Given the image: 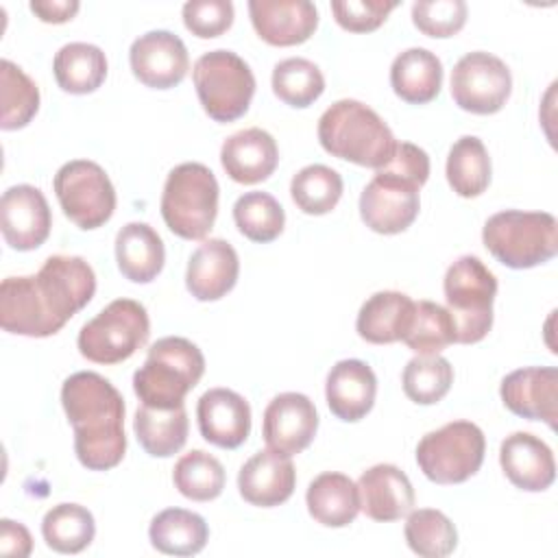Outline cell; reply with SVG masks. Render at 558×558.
<instances>
[{"label": "cell", "instance_id": "obj_1", "mask_svg": "<svg viewBox=\"0 0 558 558\" xmlns=\"http://www.w3.org/2000/svg\"><path fill=\"white\" fill-rule=\"evenodd\" d=\"M96 292V275L78 255H50L37 275L0 283V325L9 333L46 338L81 312Z\"/></svg>", "mask_w": 558, "mask_h": 558}, {"label": "cell", "instance_id": "obj_2", "mask_svg": "<svg viewBox=\"0 0 558 558\" xmlns=\"http://www.w3.org/2000/svg\"><path fill=\"white\" fill-rule=\"evenodd\" d=\"M61 405L74 427V451L89 471L118 466L126 451L124 399L109 379L78 371L61 386Z\"/></svg>", "mask_w": 558, "mask_h": 558}, {"label": "cell", "instance_id": "obj_3", "mask_svg": "<svg viewBox=\"0 0 558 558\" xmlns=\"http://www.w3.org/2000/svg\"><path fill=\"white\" fill-rule=\"evenodd\" d=\"M320 146L344 161L375 168L386 166L397 140L388 124L360 100H338L318 120Z\"/></svg>", "mask_w": 558, "mask_h": 558}, {"label": "cell", "instance_id": "obj_4", "mask_svg": "<svg viewBox=\"0 0 558 558\" xmlns=\"http://www.w3.org/2000/svg\"><path fill=\"white\" fill-rule=\"evenodd\" d=\"M205 357L201 349L181 336H166L150 344L146 362L133 375V390L144 405L177 408L201 381Z\"/></svg>", "mask_w": 558, "mask_h": 558}, {"label": "cell", "instance_id": "obj_5", "mask_svg": "<svg viewBox=\"0 0 558 558\" xmlns=\"http://www.w3.org/2000/svg\"><path fill=\"white\" fill-rule=\"evenodd\" d=\"M482 240L504 266L534 268L558 253V222L547 211L506 209L486 220Z\"/></svg>", "mask_w": 558, "mask_h": 558}, {"label": "cell", "instance_id": "obj_6", "mask_svg": "<svg viewBox=\"0 0 558 558\" xmlns=\"http://www.w3.org/2000/svg\"><path fill=\"white\" fill-rule=\"evenodd\" d=\"M218 216V181L214 172L185 161L170 170L161 192V218L183 240H203Z\"/></svg>", "mask_w": 558, "mask_h": 558}, {"label": "cell", "instance_id": "obj_7", "mask_svg": "<svg viewBox=\"0 0 558 558\" xmlns=\"http://www.w3.org/2000/svg\"><path fill=\"white\" fill-rule=\"evenodd\" d=\"M442 288L456 325V342H480L493 327L497 277L480 257L462 255L447 268Z\"/></svg>", "mask_w": 558, "mask_h": 558}, {"label": "cell", "instance_id": "obj_8", "mask_svg": "<svg viewBox=\"0 0 558 558\" xmlns=\"http://www.w3.org/2000/svg\"><path fill=\"white\" fill-rule=\"evenodd\" d=\"M194 87L205 113L216 122H233L248 111L255 76L248 63L231 50H211L196 59Z\"/></svg>", "mask_w": 558, "mask_h": 558}, {"label": "cell", "instance_id": "obj_9", "mask_svg": "<svg viewBox=\"0 0 558 558\" xmlns=\"http://www.w3.org/2000/svg\"><path fill=\"white\" fill-rule=\"evenodd\" d=\"M150 320L146 307L133 299H116L78 331V351L96 364H118L146 344Z\"/></svg>", "mask_w": 558, "mask_h": 558}, {"label": "cell", "instance_id": "obj_10", "mask_svg": "<svg viewBox=\"0 0 558 558\" xmlns=\"http://www.w3.org/2000/svg\"><path fill=\"white\" fill-rule=\"evenodd\" d=\"M486 440L471 421H451L421 438L416 462L434 484H462L475 475L484 462Z\"/></svg>", "mask_w": 558, "mask_h": 558}, {"label": "cell", "instance_id": "obj_11", "mask_svg": "<svg viewBox=\"0 0 558 558\" xmlns=\"http://www.w3.org/2000/svg\"><path fill=\"white\" fill-rule=\"evenodd\" d=\"M63 214L83 231L102 227L116 209V190L107 172L89 159L63 163L52 181Z\"/></svg>", "mask_w": 558, "mask_h": 558}, {"label": "cell", "instance_id": "obj_12", "mask_svg": "<svg viewBox=\"0 0 558 558\" xmlns=\"http://www.w3.org/2000/svg\"><path fill=\"white\" fill-rule=\"evenodd\" d=\"M512 92L508 65L490 52H466L451 70L453 102L477 116L497 113Z\"/></svg>", "mask_w": 558, "mask_h": 558}, {"label": "cell", "instance_id": "obj_13", "mask_svg": "<svg viewBox=\"0 0 558 558\" xmlns=\"http://www.w3.org/2000/svg\"><path fill=\"white\" fill-rule=\"evenodd\" d=\"M418 190L416 183L399 174L377 170L360 194V216L364 225L384 235L405 231L421 209Z\"/></svg>", "mask_w": 558, "mask_h": 558}, {"label": "cell", "instance_id": "obj_14", "mask_svg": "<svg viewBox=\"0 0 558 558\" xmlns=\"http://www.w3.org/2000/svg\"><path fill=\"white\" fill-rule=\"evenodd\" d=\"M129 63L135 78L153 89L179 85L190 70L187 48L181 37L170 31H148L140 35L131 44Z\"/></svg>", "mask_w": 558, "mask_h": 558}, {"label": "cell", "instance_id": "obj_15", "mask_svg": "<svg viewBox=\"0 0 558 558\" xmlns=\"http://www.w3.org/2000/svg\"><path fill=\"white\" fill-rule=\"evenodd\" d=\"M318 429V414L310 397L281 392L264 410L262 436L266 447L281 456H296L310 447Z\"/></svg>", "mask_w": 558, "mask_h": 558}, {"label": "cell", "instance_id": "obj_16", "mask_svg": "<svg viewBox=\"0 0 558 558\" xmlns=\"http://www.w3.org/2000/svg\"><path fill=\"white\" fill-rule=\"evenodd\" d=\"M52 214L46 196L35 185L9 187L0 198V229L4 242L15 251H33L46 242Z\"/></svg>", "mask_w": 558, "mask_h": 558}, {"label": "cell", "instance_id": "obj_17", "mask_svg": "<svg viewBox=\"0 0 558 558\" xmlns=\"http://www.w3.org/2000/svg\"><path fill=\"white\" fill-rule=\"evenodd\" d=\"M504 405L527 421H543L556 429L558 371L554 366H527L504 377L499 388Z\"/></svg>", "mask_w": 558, "mask_h": 558}, {"label": "cell", "instance_id": "obj_18", "mask_svg": "<svg viewBox=\"0 0 558 558\" xmlns=\"http://www.w3.org/2000/svg\"><path fill=\"white\" fill-rule=\"evenodd\" d=\"M248 15L255 33L270 46L303 44L318 26V11L310 0H251Z\"/></svg>", "mask_w": 558, "mask_h": 558}, {"label": "cell", "instance_id": "obj_19", "mask_svg": "<svg viewBox=\"0 0 558 558\" xmlns=\"http://www.w3.org/2000/svg\"><path fill=\"white\" fill-rule=\"evenodd\" d=\"M201 436L222 449H238L251 434L248 401L229 388L207 390L196 405Z\"/></svg>", "mask_w": 558, "mask_h": 558}, {"label": "cell", "instance_id": "obj_20", "mask_svg": "<svg viewBox=\"0 0 558 558\" xmlns=\"http://www.w3.org/2000/svg\"><path fill=\"white\" fill-rule=\"evenodd\" d=\"M499 464L506 477L527 493L547 490L556 480V462L549 445L530 432H514L504 438Z\"/></svg>", "mask_w": 558, "mask_h": 558}, {"label": "cell", "instance_id": "obj_21", "mask_svg": "<svg viewBox=\"0 0 558 558\" xmlns=\"http://www.w3.org/2000/svg\"><path fill=\"white\" fill-rule=\"evenodd\" d=\"M294 484L296 471L292 460L272 449L251 456L238 473L242 499L259 508H272L288 501L294 493Z\"/></svg>", "mask_w": 558, "mask_h": 558}, {"label": "cell", "instance_id": "obj_22", "mask_svg": "<svg viewBox=\"0 0 558 558\" xmlns=\"http://www.w3.org/2000/svg\"><path fill=\"white\" fill-rule=\"evenodd\" d=\"M238 275L235 248L222 238H209L190 255L185 286L196 301H218L233 290Z\"/></svg>", "mask_w": 558, "mask_h": 558}, {"label": "cell", "instance_id": "obj_23", "mask_svg": "<svg viewBox=\"0 0 558 558\" xmlns=\"http://www.w3.org/2000/svg\"><path fill=\"white\" fill-rule=\"evenodd\" d=\"M220 163L227 177L235 183H262L275 172L279 163V148L268 131L257 126L242 129L225 140L220 148Z\"/></svg>", "mask_w": 558, "mask_h": 558}, {"label": "cell", "instance_id": "obj_24", "mask_svg": "<svg viewBox=\"0 0 558 558\" xmlns=\"http://www.w3.org/2000/svg\"><path fill=\"white\" fill-rule=\"evenodd\" d=\"M377 395V377L362 360H340L331 366L325 384V397L331 414L344 423L364 418Z\"/></svg>", "mask_w": 558, "mask_h": 558}, {"label": "cell", "instance_id": "obj_25", "mask_svg": "<svg viewBox=\"0 0 558 558\" xmlns=\"http://www.w3.org/2000/svg\"><path fill=\"white\" fill-rule=\"evenodd\" d=\"M360 510L373 521H397L414 506V488L395 464H375L357 480Z\"/></svg>", "mask_w": 558, "mask_h": 558}, {"label": "cell", "instance_id": "obj_26", "mask_svg": "<svg viewBox=\"0 0 558 558\" xmlns=\"http://www.w3.org/2000/svg\"><path fill=\"white\" fill-rule=\"evenodd\" d=\"M416 301L397 290L375 292L357 312V336L371 344H392L405 338Z\"/></svg>", "mask_w": 558, "mask_h": 558}, {"label": "cell", "instance_id": "obj_27", "mask_svg": "<svg viewBox=\"0 0 558 558\" xmlns=\"http://www.w3.org/2000/svg\"><path fill=\"white\" fill-rule=\"evenodd\" d=\"M116 262L129 281H153L166 262V248L159 233L146 222L124 225L116 235Z\"/></svg>", "mask_w": 558, "mask_h": 558}, {"label": "cell", "instance_id": "obj_28", "mask_svg": "<svg viewBox=\"0 0 558 558\" xmlns=\"http://www.w3.org/2000/svg\"><path fill=\"white\" fill-rule=\"evenodd\" d=\"M305 504L310 517L325 527H344L355 521L360 512L357 484L342 473H320L312 480Z\"/></svg>", "mask_w": 558, "mask_h": 558}, {"label": "cell", "instance_id": "obj_29", "mask_svg": "<svg viewBox=\"0 0 558 558\" xmlns=\"http://www.w3.org/2000/svg\"><path fill=\"white\" fill-rule=\"evenodd\" d=\"M390 85L410 105L432 102L442 87V63L427 48H408L390 65Z\"/></svg>", "mask_w": 558, "mask_h": 558}, {"label": "cell", "instance_id": "obj_30", "mask_svg": "<svg viewBox=\"0 0 558 558\" xmlns=\"http://www.w3.org/2000/svg\"><path fill=\"white\" fill-rule=\"evenodd\" d=\"M133 429L137 436V442L142 445V449L153 456V458H170L177 451H181V447L187 440V412L185 405H177V408H150L144 405L137 408L135 418H133Z\"/></svg>", "mask_w": 558, "mask_h": 558}, {"label": "cell", "instance_id": "obj_31", "mask_svg": "<svg viewBox=\"0 0 558 558\" xmlns=\"http://www.w3.org/2000/svg\"><path fill=\"white\" fill-rule=\"evenodd\" d=\"M150 545L168 556H194L207 538L209 527L205 519L185 508H166L150 521L148 527Z\"/></svg>", "mask_w": 558, "mask_h": 558}, {"label": "cell", "instance_id": "obj_32", "mask_svg": "<svg viewBox=\"0 0 558 558\" xmlns=\"http://www.w3.org/2000/svg\"><path fill=\"white\" fill-rule=\"evenodd\" d=\"M52 72L63 92L92 94L107 76V57L94 44L72 41L54 54Z\"/></svg>", "mask_w": 558, "mask_h": 558}, {"label": "cell", "instance_id": "obj_33", "mask_svg": "<svg viewBox=\"0 0 558 558\" xmlns=\"http://www.w3.org/2000/svg\"><path fill=\"white\" fill-rule=\"evenodd\" d=\"M447 181L462 198L480 196L490 183V157L475 135L460 137L447 157Z\"/></svg>", "mask_w": 558, "mask_h": 558}, {"label": "cell", "instance_id": "obj_34", "mask_svg": "<svg viewBox=\"0 0 558 558\" xmlns=\"http://www.w3.org/2000/svg\"><path fill=\"white\" fill-rule=\"evenodd\" d=\"M41 534L50 549L59 554H78L94 541L96 523L85 506L59 504L44 514Z\"/></svg>", "mask_w": 558, "mask_h": 558}, {"label": "cell", "instance_id": "obj_35", "mask_svg": "<svg viewBox=\"0 0 558 558\" xmlns=\"http://www.w3.org/2000/svg\"><path fill=\"white\" fill-rule=\"evenodd\" d=\"M403 534L408 547L423 558H445L458 545L456 525L445 512L434 508L410 510Z\"/></svg>", "mask_w": 558, "mask_h": 558}, {"label": "cell", "instance_id": "obj_36", "mask_svg": "<svg viewBox=\"0 0 558 558\" xmlns=\"http://www.w3.org/2000/svg\"><path fill=\"white\" fill-rule=\"evenodd\" d=\"M0 126L4 131L26 126L39 109V89L35 81L9 59H2L0 63Z\"/></svg>", "mask_w": 558, "mask_h": 558}, {"label": "cell", "instance_id": "obj_37", "mask_svg": "<svg viewBox=\"0 0 558 558\" xmlns=\"http://www.w3.org/2000/svg\"><path fill=\"white\" fill-rule=\"evenodd\" d=\"M294 205L310 216L329 214L342 196V177L323 163L301 168L290 183Z\"/></svg>", "mask_w": 558, "mask_h": 558}, {"label": "cell", "instance_id": "obj_38", "mask_svg": "<svg viewBox=\"0 0 558 558\" xmlns=\"http://www.w3.org/2000/svg\"><path fill=\"white\" fill-rule=\"evenodd\" d=\"M172 482L183 497L192 501H211L225 488V469L211 453L192 449L177 460Z\"/></svg>", "mask_w": 558, "mask_h": 558}, {"label": "cell", "instance_id": "obj_39", "mask_svg": "<svg viewBox=\"0 0 558 558\" xmlns=\"http://www.w3.org/2000/svg\"><path fill=\"white\" fill-rule=\"evenodd\" d=\"M233 220L238 231L251 242H272L281 235L286 214L279 201L268 192H246L233 205Z\"/></svg>", "mask_w": 558, "mask_h": 558}, {"label": "cell", "instance_id": "obj_40", "mask_svg": "<svg viewBox=\"0 0 558 558\" xmlns=\"http://www.w3.org/2000/svg\"><path fill=\"white\" fill-rule=\"evenodd\" d=\"M272 92L290 107L303 109L325 92V76L316 63L303 57H290L272 70Z\"/></svg>", "mask_w": 558, "mask_h": 558}, {"label": "cell", "instance_id": "obj_41", "mask_svg": "<svg viewBox=\"0 0 558 558\" xmlns=\"http://www.w3.org/2000/svg\"><path fill=\"white\" fill-rule=\"evenodd\" d=\"M403 392L418 405L438 403L453 384V366L442 355H416L401 375Z\"/></svg>", "mask_w": 558, "mask_h": 558}, {"label": "cell", "instance_id": "obj_42", "mask_svg": "<svg viewBox=\"0 0 558 558\" xmlns=\"http://www.w3.org/2000/svg\"><path fill=\"white\" fill-rule=\"evenodd\" d=\"M403 342L418 355H438L442 349L453 344L456 325L447 307L434 301H418Z\"/></svg>", "mask_w": 558, "mask_h": 558}, {"label": "cell", "instance_id": "obj_43", "mask_svg": "<svg viewBox=\"0 0 558 558\" xmlns=\"http://www.w3.org/2000/svg\"><path fill=\"white\" fill-rule=\"evenodd\" d=\"M412 22L427 37H453L466 22L462 0H421L412 4Z\"/></svg>", "mask_w": 558, "mask_h": 558}, {"label": "cell", "instance_id": "obj_44", "mask_svg": "<svg viewBox=\"0 0 558 558\" xmlns=\"http://www.w3.org/2000/svg\"><path fill=\"white\" fill-rule=\"evenodd\" d=\"M181 13L185 28L201 39L218 37L233 24V4L229 0H190Z\"/></svg>", "mask_w": 558, "mask_h": 558}, {"label": "cell", "instance_id": "obj_45", "mask_svg": "<svg viewBox=\"0 0 558 558\" xmlns=\"http://www.w3.org/2000/svg\"><path fill=\"white\" fill-rule=\"evenodd\" d=\"M397 4V0H336L331 2V13L344 31L371 33L386 22Z\"/></svg>", "mask_w": 558, "mask_h": 558}, {"label": "cell", "instance_id": "obj_46", "mask_svg": "<svg viewBox=\"0 0 558 558\" xmlns=\"http://www.w3.org/2000/svg\"><path fill=\"white\" fill-rule=\"evenodd\" d=\"M379 170L399 174L412 183H416L418 187L425 185L427 177H429V157L423 148H418L416 144L410 142H397L395 153L390 157V161L386 166H381Z\"/></svg>", "mask_w": 558, "mask_h": 558}, {"label": "cell", "instance_id": "obj_47", "mask_svg": "<svg viewBox=\"0 0 558 558\" xmlns=\"http://www.w3.org/2000/svg\"><path fill=\"white\" fill-rule=\"evenodd\" d=\"M33 549V538L31 532L11 519L0 521V554L2 556H17L24 558Z\"/></svg>", "mask_w": 558, "mask_h": 558}, {"label": "cell", "instance_id": "obj_48", "mask_svg": "<svg viewBox=\"0 0 558 558\" xmlns=\"http://www.w3.org/2000/svg\"><path fill=\"white\" fill-rule=\"evenodd\" d=\"M76 0H33L31 11L46 24H63L78 13Z\"/></svg>", "mask_w": 558, "mask_h": 558}]
</instances>
